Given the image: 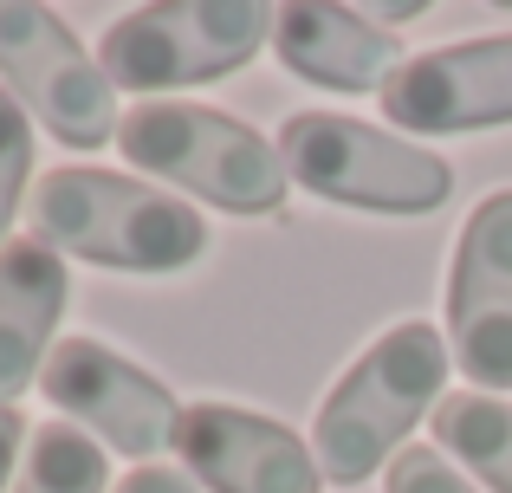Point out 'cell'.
<instances>
[{
	"label": "cell",
	"mask_w": 512,
	"mask_h": 493,
	"mask_svg": "<svg viewBox=\"0 0 512 493\" xmlns=\"http://www.w3.org/2000/svg\"><path fill=\"white\" fill-rule=\"evenodd\" d=\"M33 241L117 273H182L208 253V221L195 202L150 189L117 169H52L26 202Z\"/></svg>",
	"instance_id": "6da1fadb"
},
{
	"label": "cell",
	"mask_w": 512,
	"mask_h": 493,
	"mask_svg": "<svg viewBox=\"0 0 512 493\" xmlns=\"http://www.w3.org/2000/svg\"><path fill=\"white\" fill-rule=\"evenodd\" d=\"M448 357L454 351L435 325L402 318L331 383L312 422V455L325 468V481L357 487L402 455L409 429L422 416H435L441 390H448Z\"/></svg>",
	"instance_id": "7a4b0ae2"
},
{
	"label": "cell",
	"mask_w": 512,
	"mask_h": 493,
	"mask_svg": "<svg viewBox=\"0 0 512 493\" xmlns=\"http://www.w3.org/2000/svg\"><path fill=\"white\" fill-rule=\"evenodd\" d=\"M117 150L137 169L227 208V215H279L292 189L286 156H279L273 137L188 98H143L137 111H124Z\"/></svg>",
	"instance_id": "3957f363"
},
{
	"label": "cell",
	"mask_w": 512,
	"mask_h": 493,
	"mask_svg": "<svg viewBox=\"0 0 512 493\" xmlns=\"http://www.w3.org/2000/svg\"><path fill=\"white\" fill-rule=\"evenodd\" d=\"M279 156L299 189L363 215H435L454 195L448 156L344 111H292L279 124Z\"/></svg>",
	"instance_id": "277c9868"
},
{
	"label": "cell",
	"mask_w": 512,
	"mask_h": 493,
	"mask_svg": "<svg viewBox=\"0 0 512 493\" xmlns=\"http://www.w3.org/2000/svg\"><path fill=\"white\" fill-rule=\"evenodd\" d=\"M273 13L260 0H163V7H137L104 33L98 65L111 85L163 98L182 85H214V78L240 72L253 52L273 39Z\"/></svg>",
	"instance_id": "5b68a950"
},
{
	"label": "cell",
	"mask_w": 512,
	"mask_h": 493,
	"mask_svg": "<svg viewBox=\"0 0 512 493\" xmlns=\"http://www.w3.org/2000/svg\"><path fill=\"white\" fill-rule=\"evenodd\" d=\"M0 85L26 104V117L52 130L72 150H104L117 143V98L104 65L78 46V33L46 7L0 0Z\"/></svg>",
	"instance_id": "8992f818"
},
{
	"label": "cell",
	"mask_w": 512,
	"mask_h": 493,
	"mask_svg": "<svg viewBox=\"0 0 512 493\" xmlns=\"http://www.w3.org/2000/svg\"><path fill=\"white\" fill-rule=\"evenodd\" d=\"M39 390L59 416H72V429H85L111 455H130L137 468H150L163 448H175V422H182L175 390L98 338L52 344Z\"/></svg>",
	"instance_id": "52a82bcc"
},
{
	"label": "cell",
	"mask_w": 512,
	"mask_h": 493,
	"mask_svg": "<svg viewBox=\"0 0 512 493\" xmlns=\"http://www.w3.org/2000/svg\"><path fill=\"white\" fill-rule=\"evenodd\" d=\"M448 351L487 396L512 390V189H493L454 241Z\"/></svg>",
	"instance_id": "ba28073f"
},
{
	"label": "cell",
	"mask_w": 512,
	"mask_h": 493,
	"mask_svg": "<svg viewBox=\"0 0 512 493\" xmlns=\"http://www.w3.org/2000/svg\"><path fill=\"white\" fill-rule=\"evenodd\" d=\"M376 104L409 137H461V130L512 124V33L415 52Z\"/></svg>",
	"instance_id": "9c48e42d"
},
{
	"label": "cell",
	"mask_w": 512,
	"mask_h": 493,
	"mask_svg": "<svg viewBox=\"0 0 512 493\" xmlns=\"http://www.w3.org/2000/svg\"><path fill=\"white\" fill-rule=\"evenodd\" d=\"M175 455L208 493H318V455L273 416L240 403H188L175 422Z\"/></svg>",
	"instance_id": "30bf717a"
},
{
	"label": "cell",
	"mask_w": 512,
	"mask_h": 493,
	"mask_svg": "<svg viewBox=\"0 0 512 493\" xmlns=\"http://www.w3.org/2000/svg\"><path fill=\"white\" fill-rule=\"evenodd\" d=\"M273 52L286 72L325 91H376L402 72V39L383 33L370 13L331 0H292L273 13Z\"/></svg>",
	"instance_id": "8fae6325"
},
{
	"label": "cell",
	"mask_w": 512,
	"mask_h": 493,
	"mask_svg": "<svg viewBox=\"0 0 512 493\" xmlns=\"http://www.w3.org/2000/svg\"><path fill=\"white\" fill-rule=\"evenodd\" d=\"M65 299H72V273L46 241L0 247V409H13V396L46 370Z\"/></svg>",
	"instance_id": "7c38bea8"
},
{
	"label": "cell",
	"mask_w": 512,
	"mask_h": 493,
	"mask_svg": "<svg viewBox=\"0 0 512 493\" xmlns=\"http://www.w3.org/2000/svg\"><path fill=\"white\" fill-rule=\"evenodd\" d=\"M435 448L480 474L493 493H512V403L506 396H441L435 403Z\"/></svg>",
	"instance_id": "4fadbf2b"
},
{
	"label": "cell",
	"mask_w": 512,
	"mask_h": 493,
	"mask_svg": "<svg viewBox=\"0 0 512 493\" xmlns=\"http://www.w3.org/2000/svg\"><path fill=\"white\" fill-rule=\"evenodd\" d=\"M13 493H104V448L72 422L33 429Z\"/></svg>",
	"instance_id": "5bb4252c"
},
{
	"label": "cell",
	"mask_w": 512,
	"mask_h": 493,
	"mask_svg": "<svg viewBox=\"0 0 512 493\" xmlns=\"http://www.w3.org/2000/svg\"><path fill=\"white\" fill-rule=\"evenodd\" d=\"M26 176H33V117H26V104L0 85V247H7L13 215H20Z\"/></svg>",
	"instance_id": "9a60e30c"
},
{
	"label": "cell",
	"mask_w": 512,
	"mask_h": 493,
	"mask_svg": "<svg viewBox=\"0 0 512 493\" xmlns=\"http://www.w3.org/2000/svg\"><path fill=\"white\" fill-rule=\"evenodd\" d=\"M383 474H389V493H474L467 474L454 468L441 448H402Z\"/></svg>",
	"instance_id": "2e32d148"
},
{
	"label": "cell",
	"mask_w": 512,
	"mask_h": 493,
	"mask_svg": "<svg viewBox=\"0 0 512 493\" xmlns=\"http://www.w3.org/2000/svg\"><path fill=\"white\" fill-rule=\"evenodd\" d=\"M111 493H201V487L188 481L182 468H163V461H150V468H130Z\"/></svg>",
	"instance_id": "e0dca14e"
},
{
	"label": "cell",
	"mask_w": 512,
	"mask_h": 493,
	"mask_svg": "<svg viewBox=\"0 0 512 493\" xmlns=\"http://www.w3.org/2000/svg\"><path fill=\"white\" fill-rule=\"evenodd\" d=\"M26 442H33L26 416H20V409H0V493H7V481H13V461L26 455Z\"/></svg>",
	"instance_id": "ac0fdd59"
}]
</instances>
